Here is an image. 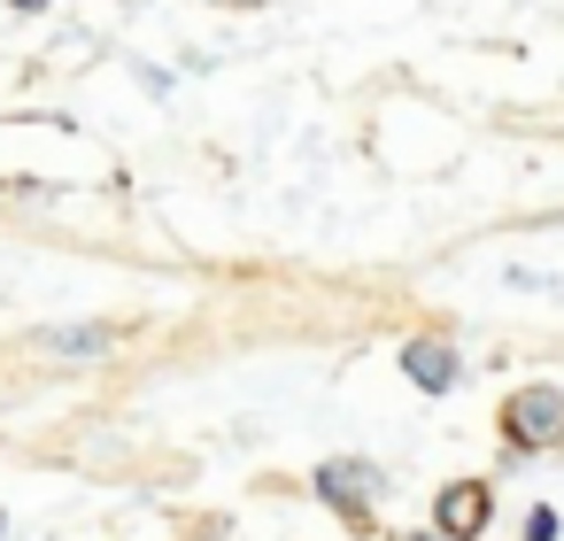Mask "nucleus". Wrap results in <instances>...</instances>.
I'll list each match as a JSON object with an SVG mask.
<instances>
[{"label":"nucleus","instance_id":"f257e3e1","mask_svg":"<svg viewBox=\"0 0 564 541\" xmlns=\"http://www.w3.org/2000/svg\"><path fill=\"white\" fill-rule=\"evenodd\" d=\"M502 433H510V448H556L564 441V394L556 387H525L502 410Z\"/></svg>","mask_w":564,"mask_h":541},{"label":"nucleus","instance_id":"f03ea898","mask_svg":"<svg viewBox=\"0 0 564 541\" xmlns=\"http://www.w3.org/2000/svg\"><path fill=\"white\" fill-rule=\"evenodd\" d=\"M317 495H325L333 510H348V518H356V510L379 495V472H371V464H356V456H340V464H317Z\"/></svg>","mask_w":564,"mask_h":541},{"label":"nucleus","instance_id":"7ed1b4c3","mask_svg":"<svg viewBox=\"0 0 564 541\" xmlns=\"http://www.w3.org/2000/svg\"><path fill=\"white\" fill-rule=\"evenodd\" d=\"M402 371H410L425 394H448L464 364H456V348H448V340H410V348H402Z\"/></svg>","mask_w":564,"mask_h":541},{"label":"nucleus","instance_id":"20e7f679","mask_svg":"<svg viewBox=\"0 0 564 541\" xmlns=\"http://www.w3.org/2000/svg\"><path fill=\"white\" fill-rule=\"evenodd\" d=\"M487 510H495V495H487L479 479H464V487H448V495H441V533H456V541H464V533H479V526H487Z\"/></svg>","mask_w":564,"mask_h":541},{"label":"nucleus","instance_id":"39448f33","mask_svg":"<svg viewBox=\"0 0 564 541\" xmlns=\"http://www.w3.org/2000/svg\"><path fill=\"white\" fill-rule=\"evenodd\" d=\"M117 333L109 325H55V333H40V348H55V356H101Z\"/></svg>","mask_w":564,"mask_h":541},{"label":"nucleus","instance_id":"423d86ee","mask_svg":"<svg viewBox=\"0 0 564 541\" xmlns=\"http://www.w3.org/2000/svg\"><path fill=\"white\" fill-rule=\"evenodd\" d=\"M525 541H556V510H533L525 518Z\"/></svg>","mask_w":564,"mask_h":541},{"label":"nucleus","instance_id":"0eeeda50","mask_svg":"<svg viewBox=\"0 0 564 541\" xmlns=\"http://www.w3.org/2000/svg\"><path fill=\"white\" fill-rule=\"evenodd\" d=\"M17 9H47V0H17Z\"/></svg>","mask_w":564,"mask_h":541}]
</instances>
